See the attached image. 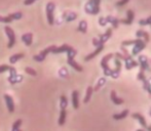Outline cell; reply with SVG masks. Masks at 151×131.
<instances>
[{
	"instance_id": "1",
	"label": "cell",
	"mask_w": 151,
	"mask_h": 131,
	"mask_svg": "<svg viewBox=\"0 0 151 131\" xmlns=\"http://www.w3.org/2000/svg\"><path fill=\"white\" fill-rule=\"evenodd\" d=\"M129 45H134V48L132 50V56H137L146 47L145 41L143 39H139V38L135 40H125L121 43V46H124V47Z\"/></svg>"
},
{
	"instance_id": "2",
	"label": "cell",
	"mask_w": 151,
	"mask_h": 131,
	"mask_svg": "<svg viewBox=\"0 0 151 131\" xmlns=\"http://www.w3.org/2000/svg\"><path fill=\"white\" fill-rule=\"evenodd\" d=\"M121 50H122V61H124L125 63V69L132 70L133 68H136L139 66L138 62L137 61H134L133 56L129 53V51H127L124 46H121Z\"/></svg>"
},
{
	"instance_id": "3",
	"label": "cell",
	"mask_w": 151,
	"mask_h": 131,
	"mask_svg": "<svg viewBox=\"0 0 151 131\" xmlns=\"http://www.w3.org/2000/svg\"><path fill=\"white\" fill-rule=\"evenodd\" d=\"M76 53H77V51H76V49H74L73 47H70V49L67 51V63L69 66H71L73 69H75L77 72H82V67L80 65H78L77 63L74 61V58H75Z\"/></svg>"
},
{
	"instance_id": "4",
	"label": "cell",
	"mask_w": 151,
	"mask_h": 131,
	"mask_svg": "<svg viewBox=\"0 0 151 131\" xmlns=\"http://www.w3.org/2000/svg\"><path fill=\"white\" fill-rule=\"evenodd\" d=\"M112 58H114V53H108L107 56H105L101 61V67L103 69V72H104V75L105 76H110L112 77L113 75V69L109 67V61L111 60Z\"/></svg>"
},
{
	"instance_id": "5",
	"label": "cell",
	"mask_w": 151,
	"mask_h": 131,
	"mask_svg": "<svg viewBox=\"0 0 151 131\" xmlns=\"http://www.w3.org/2000/svg\"><path fill=\"white\" fill-rule=\"evenodd\" d=\"M100 3L101 0H88V2L86 4L84 10L88 14H98L100 12Z\"/></svg>"
},
{
	"instance_id": "6",
	"label": "cell",
	"mask_w": 151,
	"mask_h": 131,
	"mask_svg": "<svg viewBox=\"0 0 151 131\" xmlns=\"http://www.w3.org/2000/svg\"><path fill=\"white\" fill-rule=\"evenodd\" d=\"M111 36H112V28H109V29H107V31H106L105 33L100 35L99 38H93V44L96 47H98V46H100V45H104V44L109 40V38L111 37Z\"/></svg>"
},
{
	"instance_id": "7",
	"label": "cell",
	"mask_w": 151,
	"mask_h": 131,
	"mask_svg": "<svg viewBox=\"0 0 151 131\" xmlns=\"http://www.w3.org/2000/svg\"><path fill=\"white\" fill-rule=\"evenodd\" d=\"M55 8H56V4L54 2H48L46 4V18H47V23L50 26H52L55 24Z\"/></svg>"
},
{
	"instance_id": "8",
	"label": "cell",
	"mask_w": 151,
	"mask_h": 131,
	"mask_svg": "<svg viewBox=\"0 0 151 131\" xmlns=\"http://www.w3.org/2000/svg\"><path fill=\"white\" fill-rule=\"evenodd\" d=\"M57 46L56 45H50L48 46L47 48H45L44 50H42V51H40L39 54H37V56H33V60L36 61V62H43L44 60H45L46 56H47L50 52H52V50L56 48Z\"/></svg>"
},
{
	"instance_id": "9",
	"label": "cell",
	"mask_w": 151,
	"mask_h": 131,
	"mask_svg": "<svg viewBox=\"0 0 151 131\" xmlns=\"http://www.w3.org/2000/svg\"><path fill=\"white\" fill-rule=\"evenodd\" d=\"M22 16H23V14L21 11L14 12V14H10L6 16H0V23H5V24H8V23H12L14 20H20V19H22Z\"/></svg>"
},
{
	"instance_id": "10",
	"label": "cell",
	"mask_w": 151,
	"mask_h": 131,
	"mask_svg": "<svg viewBox=\"0 0 151 131\" xmlns=\"http://www.w3.org/2000/svg\"><path fill=\"white\" fill-rule=\"evenodd\" d=\"M4 31H5L6 35L8 37V44H7V47L8 48H12L16 43V34H14V30L10 28L9 26H5L4 28Z\"/></svg>"
},
{
	"instance_id": "11",
	"label": "cell",
	"mask_w": 151,
	"mask_h": 131,
	"mask_svg": "<svg viewBox=\"0 0 151 131\" xmlns=\"http://www.w3.org/2000/svg\"><path fill=\"white\" fill-rule=\"evenodd\" d=\"M138 64H139L140 68H141V71H148L150 72L151 69H150V66L148 64V60L145 56H139V61H138Z\"/></svg>"
},
{
	"instance_id": "12",
	"label": "cell",
	"mask_w": 151,
	"mask_h": 131,
	"mask_svg": "<svg viewBox=\"0 0 151 131\" xmlns=\"http://www.w3.org/2000/svg\"><path fill=\"white\" fill-rule=\"evenodd\" d=\"M134 19H135V12H134L132 9H129L127 11V18L119 20V23H121V24H124V25H129H129L133 24Z\"/></svg>"
},
{
	"instance_id": "13",
	"label": "cell",
	"mask_w": 151,
	"mask_h": 131,
	"mask_svg": "<svg viewBox=\"0 0 151 131\" xmlns=\"http://www.w3.org/2000/svg\"><path fill=\"white\" fill-rule=\"evenodd\" d=\"M4 99H5V103H6V107H7V110L9 113H14V99L10 95L8 94H4Z\"/></svg>"
},
{
	"instance_id": "14",
	"label": "cell",
	"mask_w": 151,
	"mask_h": 131,
	"mask_svg": "<svg viewBox=\"0 0 151 131\" xmlns=\"http://www.w3.org/2000/svg\"><path fill=\"white\" fill-rule=\"evenodd\" d=\"M106 21H107V24L109 23V24L112 25V29H117L118 28V25H119V19L115 18V16H105Z\"/></svg>"
},
{
	"instance_id": "15",
	"label": "cell",
	"mask_w": 151,
	"mask_h": 131,
	"mask_svg": "<svg viewBox=\"0 0 151 131\" xmlns=\"http://www.w3.org/2000/svg\"><path fill=\"white\" fill-rule=\"evenodd\" d=\"M132 117L134 118V119H137L138 121H139V123L141 124V126L144 128V129H147V127H148V125H147V123H146V120H145V118L143 117V116L141 115V114H139V113H135V114H133L132 115Z\"/></svg>"
},
{
	"instance_id": "16",
	"label": "cell",
	"mask_w": 151,
	"mask_h": 131,
	"mask_svg": "<svg viewBox=\"0 0 151 131\" xmlns=\"http://www.w3.org/2000/svg\"><path fill=\"white\" fill-rule=\"evenodd\" d=\"M104 47H105V46H104V45H100V46H98V47L96 48L95 51H93V52H91V53H90V54H88V56H86V58H84V61H86V62H88V61L93 60V58H96V56H97L98 54H99L100 52H101L102 50L104 49Z\"/></svg>"
},
{
	"instance_id": "17",
	"label": "cell",
	"mask_w": 151,
	"mask_h": 131,
	"mask_svg": "<svg viewBox=\"0 0 151 131\" xmlns=\"http://www.w3.org/2000/svg\"><path fill=\"white\" fill-rule=\"evenodd\" d=\"M72 105L75 110H77L79 108V93L77 90H74L72 92Z\"/></svg>"
},
{
	"instance_id": "18",
	"label": "cell",
	"mask_w": 151,
	"mask_h": 131,
	"mask_svg": "<svg viewBox=\"0 0 151 131\" xmlns=\"http://www.w3.org/2000/svg\"><path fill=\"white\" fill-rule=\"evenodd\" d=\"M110 98H111V100H112V103H113L114 105H122V103H123V99L119 98L117 95H116L115 90H112V91H111V93H110Z\"/></svg>"
},
{
	"instance_id": "19",
	"label": "cell",
	"mask_w": 151,
	"mask_h": 131,
	"mask_svg": "<svg viewBox=\"0 0 151 131\" xmlns=\"http://www.w3.org/2000/svg\"><path fill=\"white\" fill-rule=\"evenodd\" d=\"M136 37H138L139 39H141V38H144V41H145V43L149 42V40H150L149 34L146 32V31H143V30L137 31V32H136Z\"/></svg>"
},
{
	"instance_id": "20",
	"label": "cell",
	"mask_w": 151,
	"mask_h": 131,
	"mask_svg": "<svg viewBox=\"0 0 151 131\" xmlns=\"http://www.w3.org/2000/svg\"><path fill=\"white\" fill-rule=\"evenodd\" d=\"M22 40L27 46H30L33 42V34L32 33H26L22 36Z\"/></svg>"
},
{
	"instance_id": "21",
	"label": "cell",
	"mask_w": 151,
	"mask_h": 131,
	"mask_svg": "<svg viewBox=\"0 0 151 131\" xmlns=\"http://www.w3.org/2000/svg\"><path fill=\"white\" fill-rule=\"evenodd\" d=\"M129 113V110H123V111L120 112L119 114H114V115H113V119L116 120V121H119V120H123V119H125V118L127 117Z\"/></svg>"
},
{
	"instance_id": "22",
	"label": "cell",
	"mask_w": 151,
	"mask_h": 131,
	"mask_svg": "<svg viewBox=\"0 0 151 131\" xmlns=\"http://www.w3.org/2000/svg\"><path fill=\"white\" fill-rule=\"evenodd\" d=\"M64 19H65L67 22H71V21H74L76 20L77 18V14L73 11H65L64 12Z\"/></svg>"
},
{
	"instance_id": "23",
	"label": "cell",
	"mask_w": 151,
	"mask_h": 131,
	"mask_svg": "<svg viewBox=\"0 0 151 131\" xmlns=\"http://www.w3.org/2000/svg\"><path fill=\"white\" fill-rule=\"evenodd\" d=\"M71 46L68 45V44H63L60 47H56L52 50V53H61V52H67L70 49Z\"/></svg>"
},
{
	"instance_id": "24",
	"label": "cell",
	"mask_w": 151,
	"mask_h": 131,
	"mask_svg": "<svg viewBox=\"0 0 151 131\" xmlns=\"http://www.w3.org/2000/svg\"><path fill=\"white\" fill-rule=\"evenodd\" d=\"M77 31H79V32L86 34L88 32V23H86V21L82 20L79 22V25H78V28H77Z\"/></svg>"
},
{
	"instance_id": "25",
	"label": "cell",
	"mask_w": 151,
	"mask_h": 131,
	"mask_svg": "<svg viewBox=\"0 0 151 131\" xmlns=\"http://www.w3.org/2000/svg\"><path fill=\"white\" fill-rule=\"evenodd\" d=\"M143 88L146 90V91L149 93V95L151 96V78L150 79H147L146 78L145 80H143Z\"/></svg>"
},
{
	"instance_id": "26",
	"label": "cell",
	"mask_w": 151,
	"mask_h": 131,
	"mask_svg": "<svg viewBox=\"0 0 151 131\" xmlns=\"http://www.w3.org/2000/svg\"><path fill=\"white\" fill-rule=\"evenodd\" d=\"M24 56H25L24 53H16V54H14V56H12L9 58V63H10V64H16L19 60H21V58H24Z\"/></svg>"
},
{
	"instance_id": "27",
	"label": "cell",
	"mask_w": 151,
	"mask_h": 131,
	"mask_svg": "<svg viewBox=\"0 0 151 131\" xmlns=\"http://www.w3.org/2000/svg\"><path fill=\"white\" fill-rule=\"evenodd\" d=\"M93 92V88L91 86H88V89H86V98L83 99V103H88V101L91 100V94Z\"/></svg>"
},
{
	"instance_id": "28",
	"label": "cell",
	"mask_w": 151,
	"mask_h": 131,
	"mask_svg": "<svg viewBox=\"0 0 151 131\" xmlns=\"http://www.w3.org/2000/svg\"><path fill=\"white\" fill-rule=\"evenodd\" d=\"M66 117H67V112L66 110H61L60 117H59V125H64L66 122Z\"/></svg>"
},
{
	"instance_id": "29",
	"label": "cell",
	"mask_w": 151,
	"mask_h": 131,
	"mask_svg": "<svg viewBox=\"0 0 151 131\" xmlns=\"http://www.w3.org/2000/svg\"><path fill=\"white\" fill-rule=\"evenodd\" d=\"M68 105V99L65 95H61L60 98V107L62 110H66Z\"/></svg>"
},
{
	"instance_id": "30",
	"label": "cell",
	"mask_w": 151,
	"mask_h": 131,
	"mask_svg": "<svg viewBox=\"0 0 151 131\" xmlns=\"http://www.w3.org/2000/svg\"><path fill=\"white\" fill-rule=\"evenodd\" d=\"M105 83H106V79H105V78H100L99 81H98V83H97V85H96L95 88H93V91H99V89Z\"/></svg>"
},
{
	"instance_id": "31",
	"label": "cell",
	"mask_w": 151,
	"mask_h": 131,
	"mask_svg": "<svg viewBox=\"0 0 151 131\" xmlns=\"http://www.w3.org/2000/svg\"><path fill=\"white\" fill-rule=\"evenodd\" d=\"M21 125H22V120L18 119L14 123V125H12V131H22V130L20 129V126Z\"/></svg>"
},
{
	"instance_id": "32",
	"label": "cell",
	"mask_w": 151,
	"mask_h": 131,
	"mask_svg": "<svg viewBox=\"0 0 151 131\" xmlns=\"http://www.w3.org/2000/svg\"><path fill=\"white\" fill-rule=\"evenodd\" d=\"M139 25H141V26H147V25H150L151 26V16H148L147 19H142V20H140Z\"/></svg>"
},
{
	"instance_id": "33",
	"label": "cell",
	"mask_w": 151,
	"mask_h": 131,
	"mask_svg": "<svg viewBox=\"0 0 151 131\" xmlns=\"http://www.w3.org/2000/svg\"><path fill=\"white\" fill-rule=\"evenodd\" d=\"M25 71H26L27 74H29V75H31V76H36V75H37V72H36L34 69L30 68V67L25 68Z\"/></svg>"
},
{
	"instance_id": "34",
	"label": "cell",
	"mask_w": 151,
	"mask_h": 131,
	"mask_svg": "<svg viewBox=\"0 0 151 131\" xmlns=\"http://www.w3.org/2000/svg\"><path fill=\"white\" fill-rule=\"evenodd\" d=\"M137 78H138V80H140V81H143V80H145L146 79V76H145V74H144V71H141V70H140V72H139V74H138Z\"/></svg>"
},
{
	"instance_id": "35",
	"label": "cell",
	"mask_w": 151,
	"mask_h": 131,
	"mask_svg": "<svg viewBox=\"0 0 151 131\" xmlns=\"http://www.w3.org/2000/svg\"><path fill=\"white\" fill-rule=\"evenodd\" d=\"M99 24H100V26H102V27L107 25V21H106V19L104 18V16H101V18L99 19Z\"/></svg>"
},
{
	"instance_id": "36",
	"label": "cell",
	"mask_w": 151,
	"mask_h": 131,
	"mask_svg": "<svg viewBox=\"0 0 151 131\" xmlns=\"http://www.w3.org/2000/svg\"><path fill=\"white\" fill-rule=\"evenodd\" d=\"M9 66H7V65H1L0 66V73H3V72H6V71H8L9 70Z\"/></svg>"
},
{
	"instance_id": "37",
	"label": "cell",
	"mask_w": 151,
	"mask_h": 131,
	"mask_svg": "<svg viewBox=\"0 0 151 131\" xmlns=\"http://www.w3.org/2000/svg\"><path fill=\"white\" fill-rule=\"evenodd\" d=\"M129 0H119V1L116 2V6H123L127 3H129Z\"/></svg>"
},
{
	"instance_id": "38",
	"label": "cell",
	"mask_w": 151,
	"mask_h": 131,
	"mask_svg": "<svg viewBox=\"0 0 151 131\" xmlns=\"http://www.w3.org/2000/svg\"><path fill=\"white\" fill-rule=\"evenodd\" d=\"M35 1H37V0H25L24 4H25V5H30V4L34 3Z\"/></svg>"
},
{
	"instance_id": "39",
	"label": "cell",
	"mask_w": 151,
	"mask_h": 131,
	"mask_svg": "<svg viewBox=\"0 0 151 131\" xmlns=\"http://www.w3.org/2000/svg\"><path fill=\"white\" fill-rule=\"evenodd\" d=\"M146 131H151V125H149L147 127V129H146Z\"/></svg>"
},
{
	"instance_id": "40",
	"label": "cell",
	"mask_w": 151,
	"mask_h": 131,
	"mask_svg": "<svg viewBox=\"0 0 151 131\" xmlns=\"http://www.w3.org/2000/svg\"><path fill=\"white\" fill-rule=\"evenodd\" d=\"M137 131H146L145 129H140V130H137Z\"/></svg>"
},
{
	"instance_id": "41",
	"label": "cell",
	"mask_w": 151,
	"mask_h": 131,
	"mask_svg": "<svg viewBox=\"0 0 151 131\" xmlns=\"http://www.w3.org/2000/svg\"><path fill=\"white\" fill-rule=\"evenodd\" d=\"M150 116H151V112H150Z\"/></svg>"
}]
</instances>
